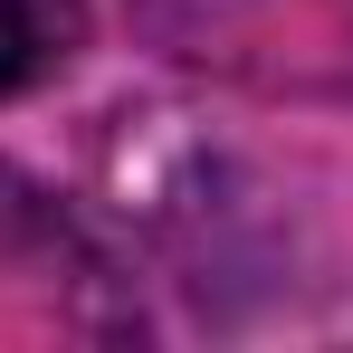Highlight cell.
<instances>
[{"instance_id": "cell-1", "label": "cell", "mask_w": 353, "mask_h": 353, "mask_svg": "<svg viewBox=\"0 0 353 353\" xmlns=\"http://www.w3.org/2000/svg\"><path fill=\"white\" fill-rule=\"evenodd\" d=\"M77 48V0H0V96Z\"/></svg>"}]
</instances>
